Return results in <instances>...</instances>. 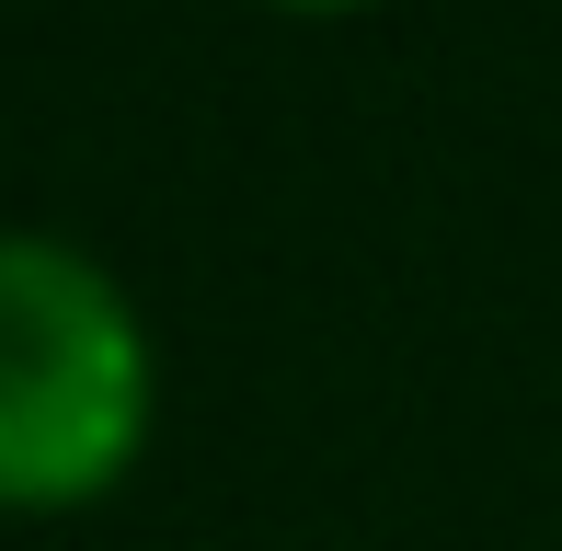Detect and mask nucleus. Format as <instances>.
I'll return each mask as SVG.
<instances>
[{
	"label": "nucleus",
	"instance_id": "obj_2",
	"mask_svg": "<svg viewBox=\"0 0 562 551\" xmlns=\"http://www.w3.org/2000/svg\"><path fill=\"white\" fill-rule=\"evenodd\" d=\"M276 12H368V0H276Z\"/></svg>",
	"mask_w": 562,
	"mask_h": 551
},
{
	"label": "nucleus",
	"instance_id": "obj_1",
	"mask_svg": "<svg viewBox=\"0 0 562 551\" xmlns=\"http://www.w3.org/2000/svg\"><path fill=\"white\" fill-rule=\"evenodd\" d=\"M149 334L81 241L0 230V506L69 517L138 471Z\"/></svg>",
	"mask_w": 562,
	"mask_h": 551
}]
</instances>
